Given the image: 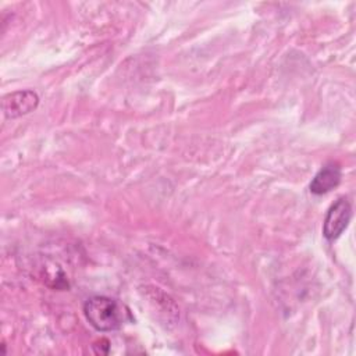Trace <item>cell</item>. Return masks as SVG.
Returning <instances> with one entry per match:
<instances>
[{
	"instance_id": "cell-1",
	"label": "cell",
	"mask_w": 356,
	"mask_h": 356,
	"mask_svg": "<svg viewBox=\"0 0 356 356\" xmlns=\"http://www.w3.org/2000/svg\"><path fill=\"white\" fill-rule=\"evenodd\" d=\"M83 314L88 323L100 332L117 331L129 318V313L122 303L104 295L90 296L83 303Z\"/></svg>"
},
{
	"instance_id": "cell-2",
	"label": "cell",
	"mask_w": 356,
	"mask_h": 356,
	"mask_svg": "<svg viewBox=\"0 0 356 356\" xmlns=\"http://www.w3.org/2000/svg\"><path fill=\"white\" fill-rule=\"evenodd\" d=\"M352 218V206L348 197L342 196L328 209L323 221V235L327 241H335L348 228Z\"/></svg>"
},
{
	"instance_id": "cell-3",
	"label": "cell",
	"mask_w": 356,
	"mask_h": 356,
	"mask_svg": "<svg viewBox=\"0 0 356 356\" xmlns=\"http://www.w3.org/2000/svg\"><path fill=\"white\" fill-rule=\"evenodd\" d=\"M39 104V96L33 90H17L3 97L1 107L7 118H18L33 111Z\"/></svg>"
},
{
	"instance_id": "cell-4",
	"label": "cell",
	"mask_w": 356,
	"mask_h": 356,
	"mask_svg": "<svg viewBox=\"0 0 356 356\" xmlns=\"http://www.w3.org/2000/svg\"><path fill=\"white\" fill-rule=\"evenodd\" d=\"M341 177H342V171L338 163L330 161L327 164H324L318 172L313 177L309 189L313 195H324L328 193L330 191H332L334 188H337L341 182Z\"/></svg>"
}]
</instances>
